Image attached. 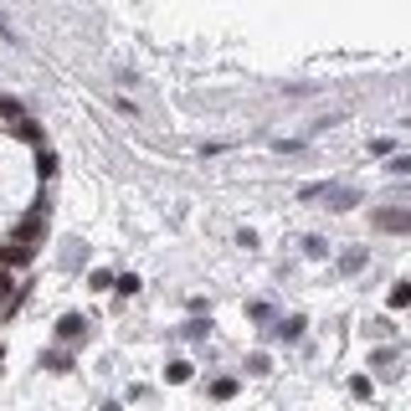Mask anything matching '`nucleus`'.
Instances as JSON below:
<instances>
[{"instance_id":"nucleus-4","label":"nucleus","mask_w":411,"mask_h":411,"mask_svg":"<svg viewBox=\"0 0 411 411\" xmlns=\"http://www.w3.org/2000/svg\"><path fill=\"white\" fill-rule=\"evenodd\" d=\"M406 304H411V283H396L391 288V309H406Z\"/></svg>"},{"instance_id":"nucleus-3","label":"nucleus","mask_w":411,"mask_h":411,"mask_svg":"<svg viewBox=\"0 0 411 411\" xmlns=\"http://www.w3.org/2000/svg\"><path fill=\"white\" fill-rule=\"evenodd\" d=\"M211 396H216V401H231V396H236V380H231V376H221V380L211 385Z\"/></svg>"},{"instance_id":"nucleus-8","label":"nucleus","mask_w":411,"mask_h":411,"mask_svg":"<svg viewBox=\"0 0 411 411\" xmlns=\"http://www.w3.org/2000/svg\"><path fill=\"white\" fill-rule=\"evenodd\" d=\"M385 170H391V175H411V160H406V155H396V160L385 165Z\"/></svg>"},{"instance_id":"nucleus-7","label":"nucleus","mask_w":411,"mask_h":411,"mask_svg":"<svg viewBox=\"0 0 411 411\" xmlns=\"http://www.w3.org/2000/svg\"><path fill=\"white\" fill-rule=\"evenodd\" d=\"M170 380H175V385H180V380H190V365H185V360H175V365H170Z\"/></svg>"},{"instance_id":"nucleus-1","label":"nucleus","mask_w":411,"mask_h":411,"mask_svg":"<svg viewBox=\"0 0 411 411\" xmlns=\"http://www.w3.org/2000/svg\"><path fill=\"white\" fill-rule=\"evenodd\" d=\"M371 221H376L380 231H411V211H376Z\"/></svg>"},{"instance_id":"nucleus-5","label":"nucleus","mask_w":411,"mask_h":411,"mask_svg":"<svg viewBox=\"0 0 411 411\" xmlns=\"http://www.w3.org/2000/svg\"><path fill=\"white\" fill-rule=\"evenodd\" d=\"M36 170H41V180H52V175H57V160H52V155H41Z\"/></svg>"},{"instance_id":"nucleus-9","label":"nucleus","mask_w":411,"mask_h":411,"mask_svg":"<svg viewBox=\"0 0 411 411\" xmlns=\"http://www.w3.org/2000/svg\"><path fill=\"white\" fill-rule=\"evenodd\" d=\"M6 298H11V278L0 273V304H6Z\"/></svg>"},{"instance_id":"nucleus-2","label":"nucleus","mask_w":411,"mask_h":411,"mask_svg":"<svg viewBox=\"0 0 411 411\" xmlns=\"http://www.w3.org/2000/svg\"><path fill=\"white\" fill-rule=\"evenodd\" d=\"M82 329H88V324H82L77 314H67V319H62V324H57V334H62V339H77Z\"/></svg>"},{"instance_id":"nucleus-6","label":"nucleus","mask_w":411,"mask_h":411,"mask_svg":"<svg viewBox=\"0 0 411 411\" xmlns=\"http://www.w3.org/2000/svg\"><path fill=\"white\" fill-rule=\"evenodd\" d=\"M278 334H283V339H298V334H304V319H288V324H283Z\"/></svg>"}]
</instances>
